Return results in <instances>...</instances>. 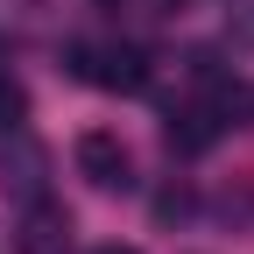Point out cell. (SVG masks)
I'll list each match as a JSON object with an SVG mask.
<instances>
[{
    "label": "cell",
    "mask_w": 254,
    "mask_h": 254,
    "mask_svg": "<svg viewBox=\"0 0 254 254\" xmlns=\"http://www.w3.org/2000/svg\"><path fill=\"white\" fill-rule=\"evenodd\" d=\"M190 212V190L177 184V190H163V198H155V219H184Z\"/></svg>",
    "instance_id": "5"
},
{
    "label": "cell",
    "mask_w": 254,
    "mask_h": 254,
    "mask_svg": "<svg viewBox=\"0 0 254 254\" xmlns=\"http://www.w3.org/2000/svg\"><path fill=\"white\" fill-rule=\"evenodd\" d=\"M99 254H134V247H99Z\"/></svg>",
    "instance_id": "6"
},
{
    "label": "cell",
    "mask_w": 254,
    "mask_h": 254,
    "mask_svg": "<svg viewBox=\"0 0 254 254\" xmlns=\"http://www.w3.org/2000/svg\"><path fill=\"white\" fill-rule=\"evenodd\" d=\"M64 240H71V212H64V205H36V212H28V226H21V254H57Z\"/></svg>",
    "instance_id": "3"
},
{
    "label": "cell",
    "mask_w": 254,
    "mask_h": 254,
    "mask_svg": "<svg viewBox=\"0 0 254 254\" xmlns=\"http://www.w3.org/2000/svg\"><path fill=\"white\" fill-rule=\"evenodd\" d=\"M92 85H106V92H141L148 85V57L141 50H99V57H92Z\"/></svg>",
    "instance_id": "2"
},
{
    "label": "cell",
    "mask_w": 254,
    "mask_h": 254,
    "mask_svg": "<svg viewBox=\"0 0 254 254\" xmlns=\"http://www.w3.org/2000/svg\"><path fill=\"white\" fill-rule=\"evenodd\" d=\"M78 170L99 184V190H134V155H127L120 134H106V127H92V134H78Z\"/></svg>",
    "instance_id": "1"
},
{
    "label": "cell",
    "mask_w": 254,
    "mask_h": 254,
    "mask_svg": "<svg viewBox=\"0 0 254 254\" xmlns=\"http://www.w3.org/2000/svg\"><path fill=\"white\" fill-rule=\"evenodd\" d=\"M212 134H219V120H212V113H170V148H177V155L212 148Z\"/></svg>",
    "instance_id": "4"
}]
</instances>
